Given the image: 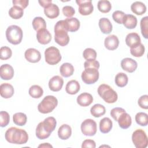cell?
Instances as JSON below:
<instances>
[{"instance_id":"f546056e","label":"cell","mask_w":148,"mask_h":148,"mask_svg":"<svg viewBox=\"0 0 148 148\" xmlns=\"http://www.w3.org/2000/svg\"><path fill=\"white\" fill-rule=\"evenodd\" d=\"M132 12L137 15H142L146 11V5L142 2L136 1L132 3L131 6Z\"/></svg>"},{"instance_id":"8d00e7d4","label":"cell","mask_w":148,"mask_h":148,"mask_svg":"<svg viewBox=\"0 0 148 148\" xmlns=\"http://www.w3.org/2000/svg\"><path fill=\"white\" fill-rule=\"evenodd\" d=\"M98 9L102 13H106L110 12L112 8V5L109 1L101 0L99 1L97 5Z\"/></svg>"},{"instance_id":"7402d4cb","label":"cell","mask_w":148,"mask_h":148,"mask_svg":"<svg viewBox=\"0 0 148 148\" xmlns=\"http://www.w3.org/2000/svg\"><path fill=\"white\" fill-rule=\"evenodd\" d=\"M117 121L120 128L123 129H127L131 125L132 119L129 114L124 112L119 116Z\"/></svg>"},{"instance_id":"44dd1931","label":"cell","mask_w":148,"mask_h":148,"mask_svg":"<svg viewBox=\"0 0 148 148\" xmlns=\"http://www.w3.org/2000/svg\"><path fill=\"white\" fill-rule=\"evenodd\" d=\"M44 13L48 18L51 19L55 18L59 16V8L57 5L51 3L44 9Z\"/></svg>"},{"instance_id":"f907efd6","label":"cell","mask_w":148,"mask_h":148,"mask_svg":"<svg viewBox=\"0 0 148 148\" xmlns=\"http://www.w3.org/2000/svg\"><path fill=\"white\" fill-rule=\"evenodd\" d=\"M96 147V144L94 140L92 139H86L84 140L82 145V148L85 147H91V148H95Z\"/></svg>"},{"instance_id":"6da1fadb","label":"cell","mask_w":148,"mask_h":148,"mask_svg":"<svg viewBox=\"0 0 148 148\" xmlns=\"http://www.w3.org/2000/svg\"><path fill=\"white\" fill-rule=\"evenodd\" d=\"M57 121L54 117H48L40 122L36 128V136L39 139L49 138L51 133L55 130Z\"/></svg>"},{"instance_id":"603a6c76","label":"cell","mask_w":148,"mask_h":148,"mask_svg":"<svg viewBox=\"0 0 148 148\" xmlns=\"http://www.w3.org/2000/svg\"><path fill=\"white\" fill-rule=\"evenodd\" d=\"M99 27L101 32L104 34H109L112 31V24L108 18L103 17L99 20Z\"/></svg>"},{"instance_id":"7bdbcfd3","label":"cell","mask_w":148,"mask_h":148,"mask_svg":"<svg viewBox=\"0 0 148 148\" xmlns=\"http://www.w3.org/2000/svg\"><path fill=\"white\" fill-rule=\"evenodd\" d=\"M10 121V116L9 113L5 111L0 112V125L1 127H5L8 125Z\"/></svg>"},{"instance_id":"9a60e30c","label":"cell","mask_w":148,"mask_h":148,"mask_svg":"<svg viewBox=\"0 0 148 148\" xmlns=\"http://www.w3.org/2000/svg\"><path fill=\"white\" fill-rule=\"evenodd\" d=\"M36 39L39 43L46 45L51 41V35L46 28L41 29L37 31Z\"/></svg>"},{"instance_id":"b9f144b4","label":"cell","mask_w":148,"mask_h":148,"mask_svg":"<svg viewBox=\"0 0 148 148\" xmlns=\"http://www.w3.org/2000/svg\"><path fill=\"white\" fill-rule=\"evenodd\" d=\"M83 56L86 60H95L97 58V52L92 48H87L83 51Z\"/></svg>"},{"instance_id":"f6af8a7d","label":"cell","mask_w":148,"mask_h":148,"mask_svg":"<svg viewBox=\"0 0 148 148\" xmlns=\"http://www.w3.org/2000/svg\"><path fill=\"white\" fill-rule=\"evenodd\" d=\"M124 112H125V110L123 108L117 107L112 109L110 111V114L115 121H117L119 116Z\"/></svg>"},{"instance_id":"681fc988","label":"cell","mask_w":148,"mask_h":148,"mask_svg":"<svg viewBox=\"0 0 148 148\" xmlns=\"http://www.w3.org/2000/svg\"><path fill=\"white\" fill-rule=\"evenodd\" d=\"M13 6H18L22 9H25L28 5V0H13L12 1Z\"/></svg>"},{"instance_id":"83f0119b","label":"cell","mask_w":148,"mask_h":148,"mask_svg":"<svg viewBox=\"0 0 148 148\" xmlns=\"http://www.w3.org/2000/svg\"><path fill=\"white\" fill-rule=\"evenodd\" d=\"M112 127V121L109 117H104L99 122V130L103 134H106L110 132Z\"/></svg>"},{"instance_id":"e0dca14e","label":"cell","mask_w":148,"mask_h":148,"mask_svg":"<svg viewBox=\"0 0 148 148\" xmlns=\"http://www.w3.org/2000/svg\"><path fill=\"white\" fill-rule=\"evenodd\" d=\"M104 45L105 47L109 50H116L119 45V40L114 35H109L105 39Z\"/></svg>"},{"instance_id":"484cf974","label":"cell","mask_w":148,"mask_h":148,"mask_svg":"<svg viewBox=\"0 0 148 148\" xmlns=\"http://www.w3.org/2000/svg\"><path fill=\"white\" fill-rule=\"evenodd\" d=\"M68 31L75 32L77 31L80 28V21L75 17L67 18L65 20Z\"/></svg>"},{"instance_id":"ba28073f","label":"cell","mask_w":148,"mask_h":148,"mask_svg":"<svg viewBox=\"0 0 148 148\" xmlns=\"http://www.w3.org/2000/svg\"><path fill=\"white\" fill-rule=\"evenodd\" d=\"M45 57L46 62L51 65L58 64L61 60L59 50L54 46L49 47L45 50Z\"/></svg>"},{"instance_id":"f35d334b","label":"cell","mask_w":148,"mask_h":148,"mask_svg":"<svg viewBox=\"0 0 148 148\" xmlns=\"http://www.w3.org/2000/svg\"><path fill=\"white\" fill-rule=\"evenodd\" d=\"M136 123L141 126H146L148 124V116L146 113L139 112L135 115Z\"/></svg>"},{"instance_id":"ffe728a7","label":"cell","mask_w":148,"mask_h":148,"mask_svg":"<svg viewBox=\"0 0 148 148\" xmlns=\"http://www.w3.org/2000/svg\"><path fill=\"white\" fill-rule=\"evenodd\" d=\"M125 43L128 46L132 47L141 43V39L137 33L131 32L126 36Z\"/></svg>"},{"instance_id":"7c38bea8","label":"cell","mask_w":148,"mask_h":148,"mask_svg":"<svg viewBox=\"0 0 148 148\" xmlns=\"http://www.w3.org/2000/svg\"><path fill=\"white\" fill-rule=\"evenodd\" d=\"M25 59L32 63L39 62L41 58L40 53L34 48H29L26 50L24 53Z\"/></svg>"},{"instance_id":"277c9868","label":"cell","mask_w":148,"mask_h":148,"mask_svg":"<svg viewBox=\"0 0 148 148\" xmlns=\"http://www.w3.org/2000/svg\"><path fill=\"white\" fill-rule=\"evenodd\" d=\"M98 94L105 102L108 103H114L118 99L117 92L110 86L106 84H102L98 87Z\"/></svg>"},{"instance_id":"d590c367","label":"cell","mask_w":148,"mask_h":148,"mask_svg":"<svg viewBox=\"0 0 148 148\" xmlns=\"http://www.w3.org/2000/svg\"><path fill=\"white\" fill-rule=\"evenodd\" d=\"M32 24L34 29L36 31H38L41 29L46 28V21L44 18L41 17H35L32 20Z\"/></svg>"},{"instance_id":"e575fe53","label":"cell","mask_w":148,"mask_h":148,"mask_svg":"<svg viewBox=\"0 0 148 148\" xmlns=\"http://www.w3.org/2000/svg\"><path fill=\"white\" fill-rule=\"evenodd\" d=\"M23 9L17 6H13L9 10V15L13 19H19L23 16Z\"/></svg>"},{"instance_id":"4fadbf2b","label":"cell","mask_w":148,"mask_h":148,"mask_svg":"<svg viewBox=\"0 0 148 148\" xmlns=\"http://www.w3.org/2000/svg\"><path fill=\"white\" fill-rule=\"evenodd\" d=\"M121 66L123 70L129 73H132L136 69L138 64L132 58H125L121 60Z\"/></svg>"},{"instance_id":"7dc6e473","label":"cell","mask_w":148,"mask_h":148,"mask_svg":"<svg viewBox=\"0 0 148 148\" xmlns=\"http://www.w3.org/2000/svg\"><path fill=\"white\" fill-rule=\"evenodd\" d=\"M138 103L139 106L145 109H147L148 108V95H143L141 96L138 101Z\"/></svg>"},{"instance_id":"1f68e13d","label":"cell","mask_w":148,"mask_h":148,"mask_svg":"<svg viewBox=\"0 0 148 148\" xmlns=\"http://www.w3.org/2000/svg\"><path fill=\"white\" fill-rule=\"evenodd\" d=\"M27 117L26 114L22 112L16 113L13 116V123L17 125H24L27 123Z\"/></svg>"},{"instance_id":"30bf717a","label":"cell","mask_w":148,"mask_h":148,"mask_svg":"<svg viewBox=\"0 0 148 148\" xmlns=\"http://www.w3.org/2000/svg\"><path fill=\"white\" fill-rule=\"evenodd\" d=\"M82 132L86 136H94L97 130L96 122L91 119L84 120L80 126Z\"/></svg>"},{"instance_id":"816d5d0a","label":"cell","mask_w":148,"mask_h":148,"mask_svg":"<svg viewBox=\"0 0 148 148\" xmlns=\"http://www.w3.org/2000/svg\"><path fill=\"white\" fill-rule=\"evenodd\" d=\"M38 2L40 5L43 8H44V9L47 6H48L50 4L52 3L51 0H42V1H39Z\"/></svg>"},{"instance_id":"5bb4252c","label":"cell","mask_w":148,"mask_h":148,"mask_svg":"<svg viewBox=\"0 0 148 148\" xmlns=\"http://www.w3.org/2000/svg\"><path fill=\"white\" fill-rule=\"evenodd\" d=\"M0 76L3 80H10L14 76V69L13 67L8 64L2 65L0 67Z\"/></svg>"},{"instance_id":"ee69618b","label":"cell","mask_w":148,"mask_h":148,"mask_svg":"<svg viewBox=\"0 0 148 148\" xmlns=\"http://www.w3.org/2000/svg\"><path fill=\"white\" fill-rule=\"evenodd\" d=\"M125 13L120 10H116L112 14V18L114 21L118 24H123V18L125 16Z\"/></svg>"},{"instance_id":"d6986e66","label":"cell","mask_w":148,"mask_h":148,"mask_svg":"<svg viewBox=\"0 0 148 148\" xmlns=\"http://www.w3.org/2000/svg\"><path fill=\"white\" fill-rule=\"evenodd\" d=\"M92 102L93 97L91 94L88 92L82 93L77 98V103L81 106H88Z\"/></svg>"},{"instance_id":"8992f818","label":"cell","mask_w":148,"mask_h":148,"mask_svg":"<svg viewBox=\"0 0 148 148\" xmlns=\"http://www.w3.org/2000/svg\"><path fill=\"white\" fill-rule=\"evenodd\" d=\"M57 105L58 100L54 96L47 95L38 104V109L40 113L46 114L51 112Z\"/></svg>"},{"instance_id":"d6a6232c","label":"cell","mask_w":148,"mask_h":148,"mask_svg":"<svg viewBox=\"0 0 148 148\" xmlns=\"http://www.w3.org/2000/svg\"><path fill=\"white\" fill-rule=\"evenodd\" d=\"M128 81V78L127 75L123 72L118 73L115 77L114 82L116 84L120 87H123L125 86Z\"/></svg>"},{"instance_id":"ab89813d","label":"cell","mask_w":148,"mask_h":148,"mask_svg":"<svg viewBox=\"0 0 148 148\" xmlns=\"http://www.w3.org/2000/svg\"><path fill=\"white\" fill-rule=\"evenodd\" d=\"M148 17L145 16L140 20V29L143 36L145 39L148 38Z\"/></svg>"},{"instance_id":"d4e9b609","label":"cell","mask_w":148,"mask_h":148,"mask_svg":"<svg viewBox=\"0 0 148 148\" xmlns=\"http://www.w3.org/2000/svg\"><path fill=\"white\" fill-rule=\"evenodd\" d=\"M72 134L71 127L68 124H62L58 130V137L62 140L68 139Z\"/></svg>"},{"instance_id":"cb8c5ba5","label":"cell","mask_w":148,"mask_h":148,"mask_svg":"<svg viewBox=\"0 0 148 148\" xmlns=\"http://www.w3.org/2000/svg\"><path fill=\"white\" fill-rule=\"evenodd\" d=\"M123 24L128 29H134L137 25V18L132 14H125L123 18Z\"/></svg>"},{"instance_id":"7a4b0ae2","label":"cell","mask_w":148,"mask_h":148,"mask_svg":"<svg viewBox=\"0 0 148 148\" xmlns=\"http://www.w3.org/2000/svg\"><path fill=\"white\" fill-rule=\"evenodd\" d=\"M5 137L8 142L18 145L25 144L28 140V134L24 130L14 127L6 130Z\"/></svg>"},{"instance_id":"5b68a950","label":"cell","mask_w":148,"mask_h":148,"mask_svg":"<svg viewBox=\"0 0 148 148\" xmlns=\"http://www.w3.org/2000/svg\"><path fill=\"white\" fill-rule=\"evenodd\" d=\"M6 37L8 41L11 44L18 45L22 40L23 31L20 27L16 25H10L6 29Z\"/></svg>"},{"instance_id":"f1b7e54d","label":"cell","mask_w":148,"mask_h":148,"mask_svg":"<svg viewBox=\"0 0 148 148\" xmlns=\"http://www.w3.org/2000/svg\"><path fill=\"white\" fill-rule=\"evenodd\" d=\"M60 72L63 77H68L72 76L74 72L73 66L68 62L62 64L60 68Z\"/></svg>"},{"instance_id":"4dcf8cb0","label":"cell","mask_w":148,"mask_h":148,"mask_svg":"<svg viewBox=\"0 0 148 148\" xmlns=\"http://www.w3.org/2000/svg\"><path fill=\"white\" fill-rule=\"evenodd\" d=\"M106 109L104 106L101 104L97 103L93 105L91 109L90 113L91 114L95 117H99L105 114Z\"/></svg>"},{"instance_id":"ac0fdd59","label":"cell","mask_w":148,"mask_h":148,"mask_svg":"<svg viewBox=\"0 0 148 148\" xmlns=\"http://www.w3.org/2000/svg\"><path fill=\"white\" fill-rule=\"evenodd\" d=\"M14 90L13 86L9 83H2L0 86V94L2 98L7 99L12 97L14 94Z\"/></svg>"},{"instance_id":"60d3db41","label":"cell","mask_w":148,"mask_h":148,"mask_svg":"<svg viewBox=\"0 0 148 148\" xmlns=\"http://www.w3.org/2000/svg\"><path fill=\"white\" fill-rule=\"evenodd\" d=\"M12 51L10 48L7 46H2L0 49V58L2 60H6L11 57Z\"/></svg>"},{"instance_id":"52a82bcc","label":"cell","mask_w":148,"mask_h":148,"mask_svg":"<svg viewBox=\"0 0 148 148\" xmlns=\"http://www.w3.org/2000/svg\"><path fill=\"white\" fill-rule=\"evenodd\" d=\"M132 140L136 148H145L148 140L146 132L142 129L136 130L132 135Z\"/></svg>"},{"instance_id":"2e32d148","label":"cell","mask_w":148,"mask_h":148,"mask_svg":"<svg viewBox=\"0 0 148 148\" xmlns=\"http://www.w3.org/2000/svg\"><path fill=\"white\" fill-rule=\"evenodd\" d=\"M64 84L63 79L60 76L56 75L52 77L49 82V87L53 91H58L61 90Z\"/></svg>"},{"instance_id":"f5cc1de1","label":"cell","mask_w":148,"mask_h":148,"mask_svg":"<svg viewBox=\"0 0 148 148\" xmlns=\"http://www.w3.org/2000/svg\"><path fill=\"white\" fill-rule=\"evenodd\" d=\"M38 147H53V146L49 143H44L39 145Z\"/></svg>"},{"instance_id":"8fae6325","label":"cell","mask_w":148,"mask_h":148,"mask_svg":"<svg viewBox=\"0 0 148 148\" xmlns=\"http://www.w3.org/2000/svg\"><path fill=\"white\" fill-rule=\"evenodd\" d=\"M79 6V12L83 16L90 14L94 10V7L91 0H77L76 1Z\"/></svg>"},{"instance_id":"bcb514c9","label":"cell","mask_w":148,"mask_h":148,"mask_svg":"<svg viewBox=\"0 0 148 148\" xmlns=\"http://www.w3.org/2000/svg\"><path fill=\"white\" fill-rule=\"evenodd\" d=\"M62 11L63 14L68 18H71L75 13V10L74 8L71 6L67 5V6H64L62 8Z\"/></svg>"},{"instance_id":"c3c4849f","label":"cell","mask_w":148,"mask_h":148,"mask_svg":"<svg viewBox=\"0 0 148 148\" xmlns=\"http://www.w3.org/2000/svg\"><path fill=\"white\" fill-rule=\"evenodd\" d=\"M84 68H94L98 69L99 68V62L95 60H86L84 63Z\"/></svg>"},{"instance_id":"74e56055","label":"cell","mask_w":148,"mask_h":148,"mask_svg":"<svg viewBox=\"0 0 148 148\" xmlns=\"http://www.w3.org/2000/svg\"><path fill=\"white\" fill-rule=\"evenodd\" d=\"M145 51V48L144 45L142 43H140L139 45L136 46L130 47L131 54L135 57H142L144 54Z\"/></svg>"},{"instance_id":"4316f807","label":"cell","mask_w":148,"mask_h":148,"mask_svg":"<svg viewBox=\"0 0 148 148\" xmlns=\"http://www.w3.org/2000/svg\"><path fill=\"white\" fill-rule=\"evenodd\" d=\"M80 88L79 82L76 80H71L69 81L65 87L66 92L71 95H74L77 93Z\"/></svg>"},{"instance_id":"836d02e7","label":"cell","mask_w":148,"mask_h":148,"mask_svg":"<svg viewBox=\"0 0 148 148\" xmlns=\"http://www.w3.org/2000/svg\"><path fill=\"white\" fill-rule=\"evenodd\" d=\"M28 93L29 95L34 98H39L43 95V90L40 86L33 85L29 88Z\"/></svg>"},{"instance_id":"9c48e42d","label":"cell","mask_w":148,"mask_h":148,"mask_svg":"<svg viewBox=\"0 0 148 148\" xmlns=\"http://www.w3.org/2000/svg\"><path fill=\"white\" fill-rule=\"evenodd\" d=\"M98 70L94 68H85L82 73V79L83 82L87 84L95 83L99 79Z\"/></svg>"},{"instance_id":"3957f363","label":"cell","mask_w":148,"mask_h":148,"mask_svg":"<svg viewBox=\"0 0 148 148\" xmlns=\"http://www.w3.org/2000/svg\"><path fill=\"white\" fill-rule=\"evenodd\" d=\"M65 20L57 22L54 26V40L61 46L67 45L69 42V36Z\"/></svg>"}]
</instances>
